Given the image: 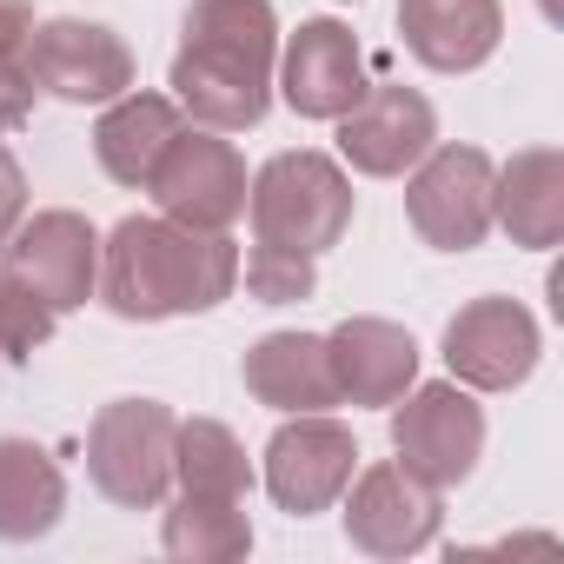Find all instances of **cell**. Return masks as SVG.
<instances>
[{
  "instance_id": "obj_1",
  "label": "cell",
  "mask_w": 564,
  "mask_h": 564,
  "mask_svg": "<svg viewBox=\"0 0 564 564\" xmlns=\"http://www.w3.org/2000/svg\"><path fill=\"white\" fill-rule=\"evenodd\" d=\"M239 286V246L226 232H199L180 219L133 213L107 232L100 246V279L94 293L113 319H180V313H213Z\"/></svg>"
},
{
  "instance_id": "obj_2",
  "label": "cell",
  "mask_w": 564,
  "mask_h": 564,
  "mask_svg": "<svg viewBox=\"0 0 564 564\" xmlns=\"http://www.w3.org/2000/svg\"><path fill=\"white\" fill-rule=\"evenodd\" d=\"M272 67H279V21L265 0H193L180 54H173V100L213 127L246 133L272 107Z\"/></svg>"
},
{
  "instance_id": "obj_3",
  "label": "cell",
  "mask_w": 564,
  "mask_h": 564,
  "mask_svg": "<svg viewBox=\"0 0 564 564\" xmlns=\"http://www.w3.org/2000/svg\"><path fill=\"white\" fill-rule=\"evenodd\" d=\"M252 206V232L259 246H286V252H333L352 226V180L339 173V160L300 147V153H272L246 193Z\"/></svg>"
},
{
  "instance_id": "obj_4",
  "label": "cell",
  "mask_w": 564,
  "mask_h": 564,
  "mask_svg": "<svg viewBox=\"0 0 564 564\" xmlns=\"http://www.w3.org/2000/svg\"><path fill=\"white\" fill-rule=\"evenodd\" d=\"M173 432L180 419L160 399H113L87 425V478L120 511H153L173 485Z\"/></svg>"
},
{
  "instance_id": "obj_5",
  "label": "cell",
  "mask_w": 564,
  "mask_h": 564,
  "mask_svg": "<svg viewBox=\"0 0 564 564\" xmlns=\"http://www.w3.org/2000/svg\"><path fill=\"white\" fill-rule=\"evenodd\" d=\"M21 67L41 94L67 107H100L133 87V47L100 21H34Z\"/></svg>"
},
{
  "instance_id": "obj_6",
  "label": "cell",
  "mask_w": 564,
  "mask_h": 564,
  "mask_svg": "<svg viewBox=\"0 0 564 564\" xmlns=\"http://www.w3.org/2000/svg\"><path fill=\"white\" fill-rule=\"evenodd\" d=\"M491 160L478 147H432L405 186V219L432 252H471L491 232Z\"/></svg>"
},
{
  "instance_id": "obj_7",
  "label": "cell",
  "mask_w": 564,
  "mask_h": 564,
  "mask_svg": "<svg viewBox=\"0 0 564 564\" xmlns=\"http://www.w3.org/2000/svg\"><path fill=\"white\" fill-rule=\"evenodd\" d=\"M0 272L21 279V286L61 319V313H74V306L94 300V279H100V232H94L80 213H67V206L34 213V219H21V226L8 232V259H0Z\"/></svg>"
},
{
  "instance_id": "obj_8",
  "label": "cell",
  "mask_w": 564,
  "mask_h": 564,
  "mask_svg": "<svg viewBox=\"0 0 564 564\" xmlns=\"http://www.w3.org/2000/svg\"><path fill=\"white\" fill-rule=\"evenodd\" d=\"M352 471H359V445L326 412H293L265 438V491H272L279 511H293V518H313V511L339 505Z\"/></svg>"
},
{
  "instance_id": "obj_9",
  "label": "cell",
  "mask_w": 564,
  "mask_h": 564,
  "mask_svg": "<svg viewBox=\"0 0 564 564\" xmlns=\"http://www.w3.org/2000/svg\"><path fill=\"white\" fill-rule=\"evenodd\" d=\"M147 193L160 199L166 219L199 226V232H226V226L246 213V160H239V147L219 140L213 127H206V133L180 127V140L160 153Z\"/></svg>"
},
{
  "instance_id": "obj_10",
  "label": "cell",
  "mask_w": 564,
  "mask_h": 564,
  "mask_svg": "<svg viewBox=\"0 0 564 564\" xmlns=\"http://www.w3.org/2000/svg\"><path fill=\"white\" fill-rule=\"evenodd\" d=\"M392 452L405 471H419L425 485H465L478 452H485V412L478 399L452 379V386H419L412 399H392Z\"/></svg>"
},
{
  "instance_id": "obj_11",
  "label": "cell",
  "mask_w": 564,
  "mask_h": 564,
  "mask_svg": "<svg viewBox=\"0 0 564 564\" xmlns=\"http://www.w3.org/2000/svg\"><path fill=\"white\" fill-rule=\"evenodd\" d=\"M432 147H438V113H432V100H425L419 87L379 80V87H366V94L339 113V153L352 160V173L399 180V173L419 166Z\"/></svg>"
},
{
  "instance_id": "obj_12",
  "label": "cell",
  "mask_w": 564,
  "mask_h": 564,
  "mask_svg": "<svg viewBox=\"0 0 564 564\" xmlns=\"http://www.w3.org/2000/svg\"><path fill=\"white\" fill-rule=\"evenodd\" d=\"M346 538L366 551V557H412L438 538V485H425L419 471H405L399 458L392 465H366L352 485H346Z\"/></svg>"
},
{
  "instance_id": "obj_13",
  "label": "cell",
  "mask_w": 564,
  "mask_h": 564,
  "mask_svg": "<svg viewBox=\"0 0 564 564\" xmlns=\"http://www.w3.org/2000/svg\"><path fill=\"white\" fill-rule=\"evenodd\" d=\"M445 366L465 392H511L538 366V319L518 300H471L445 326Z\"/></svg>"
},
{
  "instance_id": "obj_14",
  "label": "cell",
  "mask_w": 564,
  "mask_h": 564,
  "mask_svg": "<svg viewBox=\"0 0 564 564\" xmlns=\"http://www.w3.org/2000/svg\"><path fill=\"white\" fill-rule=\"evenodd\" d=\"M272 74L300 120H339L366 94V54L346 21H300V34L286 41Z\"/></svg>"
},
{
  "instance_id": "obj_15",
  "label": "cell",
  "mask_w": 564,
  "mask_h": 564,
  "mask_svg": "<svg viewBox=\"0 0 564 564\" xmlns=\"http://www.w3.org/2000/svg\"><path fill=\"white\" fill-rule=\"evenodd\" d=\"M399 34H405L419 67L471 74L498 54L505 8L498 0H399Z\"/></svg>"
},
{
  "instance_id": "obj_16",
  "label": "cell",
  "mask_w": 564,
  "mask_h": 564,
  "mask_svg": "<svg viewBox=\"0 0 564 564\" xmlns=\"http://www.w3.org/2000/svg\"><path fill=\"white\" fill-rule=\"evenodd\" d=\"M246 392L272 412H326L339 405V372H333V346L319 333H265L246 366H239Z\"/></svg>"
},
{
  "instance_id": "obj_17",
  "label": "cell",
  "mask_w": 564,
  "mask_h": 564,
  "mask_svg": "<svg viewBox=\"0 0 564 564\" xmlns=\"http://www.w3.org/2000/svg\"><path fill=\"white\" fill-rule=\"evenodd\" d=\"M326 346H333L339 399H352V405H392L419 379V346L392 319H346Z\"/></svg>"
},
{
  "instance_id": "obj_18",
  "label": "cell",
  "mask_w": 564,
  "mask_h": 564,
  "mask_svg": "<svg viewBox=\"0 0 564 564\" xmlns=\"http://www.w3.org/2000/svg\"><path fill=\"white\" fill-rule=\"evenodd\" d=\"M180 127H186L180 100H166V94H120L100 113V127H94V160H100L107 180L147 193V180H153L160 153L180 140Z\"/></svg>"
},
{
  "instance_id": "obj_19",
  "label": "cell",
  "mask_w": 564,
  "mask_h": 564,
  "mask_svg": "<svg viewBox=\"0 0 564 564\" xmlns=\"http://www.w3.org/2000/svg\"><path fill=\"white\" fill-rule=\"evenodd\" d=\"M491 219L518 239L551 252L564 239V153L557 147H524L511 153L505 173H491Z\"/></svg>"
},
{
  "instance_id": "obj_20",
  "label": "cell",
  "mask_w": 564,
  "mask_h": 564,
  "mask_svg": "<svg viewBox=\"0 0 564 564\" xmlns=\"http://www.w3.org/2000/svg\"><path fill=\"white\" fill-rule=\"evenodd\" d=\"M67 511V478L34 438H0V538H47Z\"/></svg>"
},
{
  "instance_id": "obj_21",
  "label": "cell",
  "mask_w": 564,
  "mask_h": 564,
  "mask_svg": "<svg viewBox=\"0 0 564 564\" xmlns=\"http://www.w3.org/2000/svg\"><path fill=\"white\" fill-rule=\"evenodd\" d=\"M173 478L186 498H239L246 505V491H252L246 445L219 419H186L173 432Z\"/></svg>"
},
{
  "instance_id": "obj_22",
  "label": "cell",
  "mask_w": 564,
  "mask_h": 564,
  "mask_svg": "<svg viewBox=\"0 0 564 564\" xmlns=\"http://www.w3.org/2000/svg\"><path fill=\"white\" fill-rule=\"evenodd\" d=\"M160 544L186 564H232L252 551V524H246L239 498H186L180 491V505L160 524Z\"/></svg>"
},
{
  "instance_id": "obj_23",
  "label": "cell",
  "mask_w": 564,
  "mask_h": 564,
  "mask_svg": "<svg viewBox=\"0 0 564 564\" xmlns=\"http://www.w3.org/2000/svg\"><path fill=\"white\" fill-rule=\"evenodd\" d=\"M313 286H319V272H313L306 252H286V246H252L246 252V293L259 306H300V300H313Z\"/></svg>"
},
{
  "instance_id": "obj_24",
  "label": "cell",
  "mask_w": 564,
  "mask_h": 564,
  "mask_svg": "<svg viewBox=\"0 0 564 564\" xmlns=\"http://www.w3.org/2000/svg\"><path fill=\"white\" fill-rule=\"evenodd\" d=\"M47 333H54V313L21 286V279L0 272V359L21 366L34 346H47Z\"/></svg>"
},
{
  "instance_id": "obj_25",
  "label": "cell",
  "mask_w": 564,
  "mask_h": 564,
  "mask_svg": "<svg viewBox=\"0 0 564 564\" xmlns=\"http://www.w3.org/2000/svg\"><path fill=\"white\" fill-rule=\"evenodd\" d=\"M34 80H28V67L21 61H0V133H14L28 113H34Z\"/></svg>"
},
{
  "instance_id": "obj_26",
  "label": "cell",
  "mask_w": 564,
  "mask_h": 564,
  "mask_svg": "<svg viewBox=\"0 0 564 564\" xmlns=\"http://www.w3.org/2000/svg\"><path fill=\"white\" fill-rule=\"evenodd\" d=\"M28 219V173H21V160L0 147V246H8V232Z\"/></svg>"
},
{
  "instance_id": "obj_27",
  "label": "cell",
  "mask_w": 564,
  "mask_h": 564,
  "mask_svg": "<svg viewBox=\"0 0 564 564\" xmlns=\"http://www.w3.org/2000/svg\"><path fill=\"white\" fill-rule=\"evenodd\" d=\"M34 34V0H0V61H21Z\"/></svg>"
}]
</instances>
